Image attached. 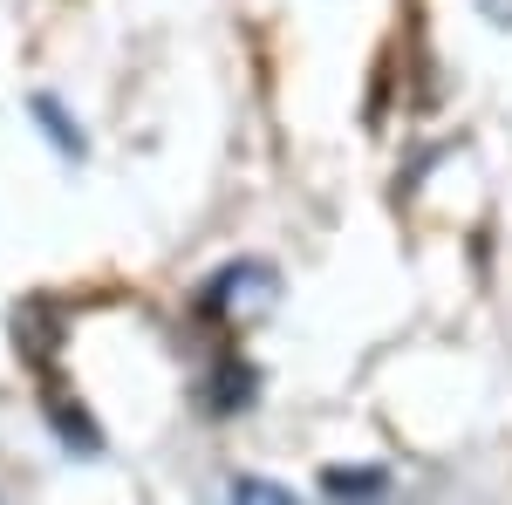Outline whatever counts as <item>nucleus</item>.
Wrapping results in <instances>:
<instances>
[{"instance_id": "obj_1", "label": "nucleus", "mask_w": 512, "mask_h": 505, "mask_svg": "<svg viewBox=\"0 0 512 505\" xmlns=\"http://www.w3.org/2000/svg\"><path fill=\"white\" fill-rule=\"evenodd\" d=\"M280 301V273L267 260H233V267H219L205 287H198V314L205 321H226V328H246V321H260V314Z\"/></svg>"}, {"instance_id": "obj_2", "label": "nucleus", "mask_w": 512, "mask_h": 505, "mask_svg": "<svg viewBox=\"0 0 512 505\" xmlns=\"http://www.w3.org/2000/svg\"><path fill=\"white\" fill-rule=\"evenodd\" d=\"M246 403H253V369H246L239 355H219V369L205 376V410H212V417H233Z\"/></svg>"}, {"instance_id": "obj_3", "label": "nucleus", "mask_w": 512, "mask_h": 505, "mask_svg": "<svg viewBox=\"0 0 512 505\" xmlns=\"http://www.w3.org/2000/svg\"><path fill=\"white\" fill-rule=\"evenodd\" d=\"M48 417H55V430H62V444H69V451H103V430L89 424V410H82L76 396L48 389Z\"/></svg>"}, {"instance_id": "obj_4", "label": "nucleus", "mask_w": 512, "mask_h": 505, "mask_svg": "<svg viewBox=\"0 0 512 505\" xmlns=\"http://www.w3.org/2000/svg\"><path fill=\"white\" fill-rule=\"evenodd\" d=\"M35 117H41V130H48V144L62 157H82V130L69 123V110L55 103V96H35Z\"/></svg>"}, {"instance_id": "obj_5", "label": "nucleus", "mask_w": 512, "mask_h": 505, "mask_svg": "<svg viewBox=\"0 0 512 505\" xmlns=\"http://www.w3.org/2000/svg\"><path fill=\"white\" fill-rule=\"evenodd\" d=\"M226 499H233V505H301L287 485H274V478H233Z\"/></svg>"}, {"instance_id": "obj_6", "label": "nucleus", "mask_w": 512, "mask_h": 505, "mask_svg": "<svg viewBox=\"0 0 512 505\" xmlns=\"http://www.w3.org/2000/svg\"><path fill=\"white\" fill-rule=\"evenodd\" d=\"M335 499H369V492H383V471H328L321 478Z\"/></svg>"}, {"instance_id": "obj_7", "label": "nucleus", "mask_w": 512, "mask_h": 505, "mask_svg": "<svg viewBox=\"0 0 512 505\" xmlns=\"http://www.w3.org/2000/svg\"><path fill=\"white\" fill-rule=\"evenodd\" d=\"M478 14H485L492 28H512V0H478Z\"/></svg>"}]
</instances>
